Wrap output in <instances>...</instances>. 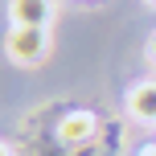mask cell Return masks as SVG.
Listing matches in <instances>:
<instances>
[{
    "label": "cell",
    "instance_id": "6da1fadb",
    "mask_svg": "<svg viewBox=\"0 0 156 156\" xmlns=\"http://www.w3.org/2000/svg\"><path fill=\"white\" fill-rule=\"evenodd\" d=\"M4 49L16 66H37L49 54V29H21V25H12L8 37H4Z\"/></svg>",
    "mask_w": 156,
    "mask_h": 156
},
{
    "label": "cell",
    "instance_id": "7a4b0ae2",
    "mask_svg": "<svg viewBox=\"0 0 156 156\" xmlns=\"http://www.w3.org/2000/svg\"><path fill=\"white\" fill-rule=\"evenodd\" d=\"M8 16L21 29H49L54 21V0H8Z\"/></svg>",
    "mask_w": 156,
    "mask_h": 156
},
{
    "label": "cell",
    "instance_id": "3957f363",
    "mask_svg": "<svg viewBox=\"0 0 156 156\" xmlns=\"http://www.w3.org/2000/svg\"><path fill=\"white\" fill-rule=\"evenodd\" d=\"M99 132V119H94V111H70V115L58 119V140L62 144H90V136Z\"/></svg>",
    "mask_w": 156,
    "mask_h": 156
},
{
    "label": "cell",
    "instance_id": "277c9868",
    "mask_svg": "<svg viewBox=\"0 0 156 156\" xmlns=\"http://www.w3.org/2000/svg\"><path fill=\"white\" fill-rule=\"evenodd\" d=\"M127 111H132V119L156 123V78H148V82L127 90Z\"/></svg>",
    "mask_w": 156,
    "mask_h": 156
},
{
    "label": "cell",
    "instance_id": "5b68a950",
    "mask_svg": "<svg viewBox=\"0 0 156 156\" xmlns=\"http://www.w3.org/2000/svg\"><path fill=\"white\" fill-rule=\"evenodd\" d=\"M144 54H148V66H156V33L148 37V49H144Z\"/></svg>",
    "mask_w": 156,
    "mask_h": 156
},
{
    "label": "cell",
    "instance_id": "8992f818",
    "mask_svg": "<svg viewBox=\"0 0 156 156\" xmlns=\"http://www.w3.org/2000/svg\"><path fill=\"white\" fill-rule=\"evenodd\" d=\"M0 156H12V148H8V144H4V140H0Z\"/></svg>",
    "mask_w": 156,
    "mask_h": 156
},
{
    "label": "cell",
    "instance_id": "52a82bcc",
    "mask_svg": "<svg viewBox=\"0 0 156 156\" xmlns=\"http://www.w3.org/2000/svg\"><path fill=\"white\" fill-rule=\"evenodd\" d=\"M90 4H94V0H90Z\"/></svg>",
    "mask_w": 156,
    "mask_h": 156
},
{
    "label": "cell",
    "instance_id": "ba28073f",
    "mask_svg": "<svg viewBox=\"0 0 156 156\" xmlns=\"http://www.w3.org/2000/svg\"><path fill=\"white\" fill-rule=\"evenodd\" d=\"M152 4H156V0H152Z\"/></svg>",
    "mask_w": 156,
    "mask_h": 156
}]
</instances>
